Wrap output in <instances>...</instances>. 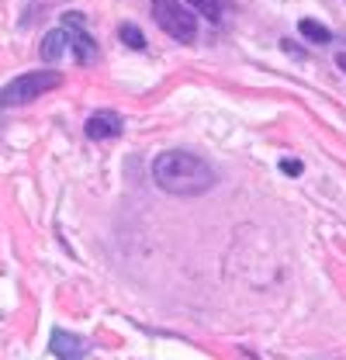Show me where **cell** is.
<instances>
[{"mask_svg":"<svg viewBox=\"0 0 346 360\" xmlns=\"http://www.w3.org/2000/svg\"><path fill=\"white\" fill-rule=\"evenodd\" d=\"M118 35H122V42L132 45V49H139V52L146 49V35H142L135 25H122V32H118Z\"/></svg>","mask_w":346,"mask_h":360,"instance_id":"obj_10","label":"cell"},{"mask_svg":"<svg viewBox=\"0 0 346 360\" xmlns=\"http://www.w3.org/2000/svg\"><path fill=\"white\" fill-rule=\"evenodd\" d=\"M52 354L59 360H84V340L66 333V329H52Z\"/></svg>","mask_w":346,"mask_h":360,"instance_id":"obj_6","label":"cell"},{"mask_svg":"<svg viewBox=\"0 0 346 360\" xmlns=\"http://www.w3.org/2000/svg\"><path fill=\"white\" fill-rule=\"evenodd\" d=\"M281 170H284V174H302V163H298V160H284Z\"/></svg>","mask_w":346,"mask_h":360,"instance_id":"obj_11","label":"cell"},{"mask_svg":"<svg viewBox=\"0 0 346 360\" xmlns=\"http://www.w3.org/2000/svg\"><path fill=\"white\" fill-rule=\"evenodd\" d=\"M336 66H340V70L346 73V52H340V56H336Z\"/></svg>","mask_w":346,"mask_h":360,"instance_id":"obj_12","label":"cell"},{"mask_svg":"<svg viewBox=\"0 0 346 360\" xmlns=\"http://www.w3.org/2000/svg\"><path fill=\"white\" fill-rule=\"evenodd\" d=\"M187 4L208 21H222V14H225V0H187Z\"/></svg>","mask_w":346,"mask_h":360,"instance_id":"obj_9","label":"cell"},{"mask_svg":"<svg viewBox=\"0 0 346 360\" xmlns=\"http://www.w3.org/2000/svg\"><path fill=\"white\" fill-rule=\"evenodd\" d=\"M39 52H42L45 63H59L66 52H73V45H70V28L63 25V28H56V32H49L39 45Z\"/></svg>","mask_w":346,"mask_h":360,"instance_id":"obj_7","label":"cell"},{"mask_svg":"<svg viewBox=\"0 0 346 360\" xmlns=\"http://www.w3.org/2000/svg\"><path fill=\"white\" fill-rule=\"evenodd\" d=\"M63 25L70 28V45H73L77 63L90 66V63L97 59V42L84 32V14H77V11H73V14H63Z\"/></svg>","mask_w":346,"mask_h":360,"instance_id":"obj_4","label":"cell"},{"mask_svg":"<svg viewBox=\"0 0 346 360\" xmlns=\"http://www.w3.org/2000/svg\"><path fill=\"white\" fill-rule=\"evenodd\" d=\"M125 129V122H122V115L118 111H97V115H90L84 125L86 139H94V142H108V139H118Z\"/></svg>","mask_w":346,"mask_h":360,"instance_id":"obj_5","label":"cell"},{"mask_svg":"<svg viewBox=\"0 0 346 360\" xmlns=\"http://www.w3.org/2000/svg\"><path fill=\"white\" fill-rule=\"evenodd\" d=\"M298 28H302V35L305 39H308V42H333V32H329V28H326V25H319V21H312V18H302V25H298Z\"/></svg>","mask_w":346,"mask_h":360,"instance_id":"obj_8","label":"cell"},{"mask_svg":"<svg viewBox=\"0 0 346 360\" xmlns=\"http://www.w3.org/2000/svg\"><path fill=\"white\" fill-rule=\"evenodd\" d=\"M153 21L177 42H194L198 39V18L191 7H184L180 0H153Z\"/></svg>","mask_w":346,"mask_h":360,"instance_id":"obj_3","label":"cell"},{"mask_svg":"<svg viewBox=\"0 0 346 360\" xmlns=\"http://www.w3.org/2000/svg\"><path fill=\"white\" fill-rule=\"evenodd\" d=\"M63 87V73L56 70H35V73H21L14 77L7 87L0 90V108H21V104H32L39 101L42 94Z\"/></svg>","mask_w":346,"mask_h":360,"instance_id":"obj_2","label":"cell"},{"mask_svg":"<svg viewBox=\"0 0 346 360\" xmlns=\"http://www.w3.org/2000/svg\"><path fill=\"white\" fill-rule=\"evenodd\" d=\"M153 180L160 184V191L177 194V198H194V194H205L215 187V170L194 156V153H184V149H170V153H160L153 160Z\"/></svg>","mask_w":346,"mask_h":360,"instance_id":"obj_1","label":"cell"}]
</instances>
